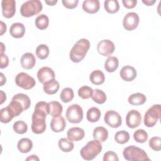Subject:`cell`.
<instances>
[{
    "label": "cell",
    "instance_id": "1",
    "mask_svg": "<svg viewBox=\"0 0 161 161\" xmlns=\"http://www.w3.org/2000/svg\"><path fill=\"white\" fill-rule=\"evenodd\" d=\"M49 114L48 103L45 101L38 102L31 116V130L35 134H42L46 129L45 118Z\"/></svg>",
    "mask_w": 161,
    "mask_h": 161
},
{
    "label": "cell",
    "instance_id": "2",
    "mask_svg": "<svg viewBox=\"0 0 161 161\" xmlns=\"http://www.w3.org/2000/svg\"><path fill=\"white\" fill-rule=\"evenodd\" d=\"M90 48V42L87 39L78 40L72 47L69 53L70 59L75 63L80 62L84 59Z\"/></svg>",
    "mask_w": 161,
    "mask_h": 161
},
{
    "label": "cell",
    "instance_id": "3",
    "mask_svg": "<svg viewBox=\"0 0 161 161\" xmlns=\"http://www.w3.org/2000/svg\"><path fill=\"white\" fill-rule=\"evenodd\" d=\"M103 148L101 142L94 139L89 142L80 151V154L82 158L86 160H93L99 153Z\"/></svg>",
    "mask_w": 161,
    "mask_h": 161
},
{
    "label": "cell",
    "instance_id": "4",
    "mask_svg": "<svg viewBox=\"0 0 161 161\" xmlns=\"http://www.w3.org/2000/svg\"><path fill=\"white\" fill-rule=\"evenodd\" d=\"M123 155L125 159L129 161L150 160L144 150L135 145H130L125 148Z\"/></svg>",
    "mask_w": 161,
    "mask_h": 161
},
{
    "label": "cell",
    "instance_id": "5",
    "mask_svg": "<svg viewBox=\"0 0 161 161\" xmlns=\"http://www.w3.org/2000/svg\"><path fill=\"white\" fill-rule=\"evenodd\" d=\"M43 9L42 3L38 0H29L21 5L20 14L23 17H31L39 14Z\"/></svg>",
    "mask_w": 161,
    "mask_h": 161
},
{
    "label": "cell",
    "instance_id": "6",
    "mask_svg": "<svg viewBox=\"0 0 161 161\" xmlns=\"http://www.w3.org/2000/svg\"><path fill=\"white\" fill-rule=\"evenodd\" d=\"M161 117L160 104H154L145 113L143 123L147 127L154 126Z\"/></svg>",
    "mask_w": 161,
    "mask_h": 161
},
{
    "label": "cell",
    "instance_id": "7",
    "mask_svg": "<svg viewBox=\"0 0 161 161\" xmlns=\"http://www.w3.org/2000/svg\"><path fill=\"white\" fill-rule=\"evenodd\" d=\"M65 116L69 122L71 123H79L83 119V110L80 106L74 104L69 106L66 111Z\"/></svg>",
    "mask_w": 161,
    "mask_h": 161
},
{
    "label": "cell",
    "instance_id": "8",
    "mask_svg": "<svg viewBox=\"0 0 161 161\" xmlns=\"http://www.w3.org/2000/svg\"><path fill=\"white\" fill-rule=\"evenodd\" d=\"M16 84L24 89L29 90L35 86V80L33 77L25 72L18 73L15 77Z\"/></svg>",
    "mask_w": 161,
    "mask_h": 161
},
{
    "label": "cell",
    "instance_id": "9",
    "mask_svg": "<svg viewBox=\"0 0 161 161\" xmlns=\"http://www.w3.org/2000/svg\"><path fill=\"white\" fill-rule=\"evenodd\" d=\"M140 18L137 13L135 12L128 13L123 20L124 28L127 31H132L136 29L139 24Z\"/></svg>",
    "mask_w": 161,
    "mask_h": 161
},
{
    "label": "cell",
    "instance_id": "10",
    "mask_svg": "<svg viewBox=\"0 0 161 161\" xmlns=\"http://www.w3.org/2000/svg\"><path fill=\"white\" fill-rule=\"evenodd\" d=\"M104 122L111 128H118L122 123L121 115L114 110H108L106 112L104 117Z\"/></svg>",
    "mask_w": 161,
    "mask_h": 161
},
{
    "label": "cell",
    "instance_id": "11",
    "mask_svg": "<svg viewBox=\"0 0 161 161\" xmlns=\"http://www.w3.org/2000/svg\"><path fill=\"white\" fill-rule=\"evenodd\" d=\"M114 50V44L109 40H101L98 43L97 46V50L98 53L104 57L110 56L113 53Z\"/></svg>",
    "mask_w": 161,
    "mask_h": 161
},
{
    "label": "cell",
    "instance_id": "12",
    "mask_svg": "<svg viewBox=\"0 0 161 161\" xmlns=\"http://www.w3.org/2000/svg\"><path fill=\"white\" fill-rule=\"evenodd\" d=\"M142 116L139 111L135 109L130 111L126 116V124L130 128H135L142 123Z\"/></svg>",
    "mask_w": 161,
    "mask_h": 161
},
{
    "label": "cell",
    "instance_id": "13",
    "mask_svg": "<svg viewBox=\"0 0 161 161\" xmlns=\"http://www.w3.org/2000/svg\"><path fill=\"white\" fill-rule=\"evenodd\" d=\"M1 8L3 16L6 18H11L16 13V2L14 0H3Z\"/></svg>",
    "mask_w": 161,
    "mask_h": 161
},
{
    "label": "cell",
    "instance_id": "14",
    "mask_svg": "<svg viewBox=\"0 0 161 161\" xmlns=\"http://www.w3.org/2000/svg\"><path fill=\"white\" fill-rule=\"evenodd\" d=\"M55 77L54 71L48 67H43L37 72V78L39 82L43 84L50 80L55 79Z\"/></svg>",
    "mask_w": 161,
    "mask_h": 161
},
{
    "label": "cell",
    "instance_id": "15",
    "mask_svg": "<svg viewBox=\"0 0 161 161\" xmlns=\"http://www.w3.org/2000/svg\"><path fill=\"white\" fill-rule=\"evenodd\" d=\"M119 75L123 80L130 82L136 78L137 72L133 67L131 65H125L121 69Z\"/></svg>",
    "mask_w": 161,
    "mask_h": 161
},
{
    "label": "cell",
    "instance_id": "16",
    "mask_svg": "<svg viewBox=\"0 0 161 161\" xmlns=\"http://www.w3.org/2000/svg\"><path fill=\"white\" fill-rule=\"evenodd\" d=\"M66 126V121L62 116L53 117L50 121V128L55 133H59L65 129Z\"/></svg>",
    "mask_w": 161,
    "mask_h": 161
},
{
    "label": "cell",
    "instance_id": "17",
    "mask_svg": "<svg viewBox=\"0 0 161 161\" xmlns=\"http://www.w3.org/2000/svg\"><path fill=\"white\" fill-rule=\"evenodd\" d=\"M20 63L23 69L27 70L31 69L36 64L35 57L32 53H25L21 56L20 58Z\"/></svg>",
    "mask_w": 161,
    "mask_h": 161
},
{
    "label": "cell",
    "instance_id": "18",
    "mask_svg": "<svg viewBox=\"0 0 161 161\" xmlns=\"http://www.w3.org/2000/svg\"><path fill=\"white\" fill-rule=\"evenodd\" d=\"M67 138L73 142H77L84 138L85 136L84 130L79 127H72L68 130L67 132Z\"/></svg>",
    "mask_w": 161,
    "mask_h": 161
},
{
    "label": "cell",
    "instance_id": "19",
    "mask_svg": "<svg viewBox=\"0 0 161 161\" xmlns=\"http://www.w3.org/2000/svg\"><path fill=\"white\" fill-rule=\"evenodd\" d=\"M100 8V3L98 0H85L82 3L83 10L89 14L97 13Z\"/></svg>",
    "mask_w": 161,
    "mask_h": 161
},
{
    "label": "cell",
    "instance_id": "20",
    "mask_svg": "<svg viewBox=\"0 0 161 161\" xmlns=\"http://www.w3.org/2000/svg\"><path fill=\"white\" fill-rule=\"evenodd\" d=\"M9 33L15 38H22L25 33V27L21 23H14L10 26Z\"/></svg>",
    "mask_w": 161,
    "mask_h": 161
},
{
    "label": "cell",
    "instance_id": "21",
    "mask_svg": "<svg viewBox=\"0 0 161 161\" xmlns=\"http://www.w3.org/2000/svg\"><path fill=\"white\" fill-rule=\"evenodd\" d=\"M60 87L59 82L55 80V79L50 80L43 84V89L44 92L49 95L55 94Z\"/></svg>",
    "mask_w": 161,
    "mask_h": 161
},
{
    "label": "cell",
    "instance_id": "22",
    "mask_svg": "<svg viewBox=\"0 0 161 161\" xmlns=\"http://www.w3.org/2000/svg\"><path fill=\"white\" fill-rule=\"evenodd\" d=\"M17 147L20 152L26 153L29 152L32 149L33 142L28 138H23L18 141Z\"/></svg>",
    "mask_w": 161,
    "mask_h": 161
},
{
    "label": "cell",
    "instance_id": "23",
    "mask_svg": "<svg viewBox=\"0 0 161 161\" xmlns=\"http://www.w3.org/2000/svg\"><path fill=\"white\" fill-rule=\"evenodd\" d=\"M108 137V131L103 126H97L93 130V138L101 142H105Z\"/></svg>",
    "mask_w": 161,
    "mask_h": 161
},
{
    "label": "cell",
    "instance_id": "24",
    "mask_svg": "<svg viewBox=\"0 0 161 161\" xmlns=\"http://www.w3.org/2000/svg\"><path fill=\"white\" fill-rule=\"evenodd\" d=\"M147 101L146 96L140 92L134 93L128 97V103L133 106H139L143 104Z\"/></svg>",
    "mask_w": 161,
    "mask_h": 161
},
{
    "label": "cell",
    "instance_id": "25",
    "mask_svg": "<svg viewBox=\"0 0 161 161\" xmlns=\"http://www.w3.org/2000/svg\"><path fill=\"white\" fill-rule=\"evenodd\" d=\"M90 81L94 85H101L105 80L104 73L100 70H93L89 75Z\"/></svg>",
    "mask_w": 161,
    "mask_h": 161
},
{
    "label": "cell",
    "instance_id": "26",
    "mask_svg": "<svg viewBox=\"0 0 161 161\" xmlns=\"http://www.w3.org/2000/svg\"><path fill=\"white\" fill-rule=\"evenodd\" d=\"M15 117L13 111L9 106L3 108L0 111V120L3 123H8Z\"/></svg>",
    "mask_w": 161,
    "mask_h": 161
},
{
    "label": "cell",
    "instance_id": "27",
    "mask_svg": "<svg viewBox=\"0 0 161 161\" xmlns=\"http://www.w3.org/2000/svg\"><path fill=\"white\" fill-rule=\"evenodd\" d=\"M48 103L49 106V114H50V116L52 117H57L61 115L63 108L59 102L53 101Z\"/></svg>",
    "mask_w": 161,
    "mask_h": 161
},
{
    "label": "cell",
    "instance_id": "28",
    "mask_svg": "<svg viewBox=\"0 0 161 161\" xmlns=\"http://www.w3.org/2000/svg\"><path fill=\"white\" fill-rule=\"evenodd\" d=\"M118 65L119 61L118 58L114 56H111L106 60L104 69L108 72H113L118 69Z\"/></svg>",
    "mask_w": 161,
    "mask_h": 161
},
{
    "label": "cell",
    "instance_id": "29",
    "mask_svg": "<svg viewBox=\"0 0 161 161\" xmlns=\"http://www.w3.org/2000/svg\"><path fill=\"white\" fill-rule=\"evenodd\" d=\"M101 111L96 107H92L89 108L86 113L87 119L91 123L97 122L101 117Z\"/></svg>",
    "mask_w": 161,
    "mask_h": 161
},
{
    "label": "cell",
    "instance_id": "30",
    "mask_svg": "<svg viewBox=\"0 0 161 161\" xmlns=\"http://www.w3.org/2000/svg\"><path fill=\"white\" fill-rule=\"evenodd\" d=\"M35 23L38 29L40 30H45L49 25L48 17L45 14H42L36 18Z\"/></svg>",
    "mask_w": 161,
    "mask_h": 161
},
{
    "label": "cell",
    "instance_id": "31",
    "mask_svg": "<svg viewBox=\"0 0 161 161\" xmlns=\"http://www.w3.org/2000/svg\"><path fill=\"white\" fill-rule=\"evenodd\" d=\"M105 10L111 14L117 13L119 9V5L117 0H106L104 2Z\"/></svg>",
    "mask_w": 161,
    "mask_h": 161
},
{
    "label": "cell",
    "instance_id": "32",
    "mask_svg": "<svg viewBox=\"0 0 161 161\" xmlns=\"http://www.w3.org/2000/svg\"><path fill=\"white\" fill-rule=\"evenodd\" d=\"M58 148L64 152H70L74 147V143L69 140L68 138H62L58 140Z\"/></svg>",
    "mask_w": 161,
    "mask_h": 161
},
{
    "label": "cell",
    "instance_id": "33",
    "mask_svg": "<svg viewBox=\"0 0 161 161\" xmlns=\"http://www.w3.org/2000/svg\"><path fill=\"white\" fill-rule=\"evenodd\" d=\"M91 98L96 103L99 104H102L104 103L107 99V97L105 92L99 89H96L93 90Z\"/></svg>",
    "mask_w": 161,
    "mask_h": 161
},
{
    "label": "cell",
    "instance_id": "34",
    "mask_svg": "<svg viewBox=\"0 0 161 161\" xmlns=\"http://www.w3.org/2000/svg\"><path fill=\"white\" fill-rule=\"evenodd\" d=\"M12 98L19 101L23 106L25 110L28 109L31 105L30 99L26 94L23 93H18L15 94Z\"/></svg>",
    "mask_w": 161,
    "mask_h": 161
},
{
    "label": "cell",
    "instance_id": "35",
    "mask_svg": "<svg viewBox=\"0 0 161 161\" xmlns=\"http://www.w3.org/2000/svg\"><path fill=\"white\" fill-rule=\"evenodd\" d=\"M130 140V134L125 130L117 131L114 135V140L119 144H125Z\"/></svg>",
    "mask_w": 161,
    "mask_h": 161
},
{
    "label": "cell",
    "instance_id": "36",
    "mask_svg": "<svg viewBox=\"0 0 161 161\" xmlns=\"http://www.w3.org/2000/svg\"><path fill=\"white\" fill-rule=\"evenodd\" d=\"M35 52L38 58L44 60L47 58L49 55V48L45 44H40L36 47Z\"/></svg>",
    "mask_w": 161,
    "mask_h": 161
},
{
    "label": "cell",
    "instance_id": "37",
    "mask_svg": "<svg viewBox=\"0 0 161 161\" xmlns=\"http://www.w3.org/2000/svg\"><path fill=\"white\" fill-rule=\"evenodd\" d=\"M74 96V93L72 89L70 87H65L62 89L60 94V98L64 103H69L71 101Z\"/></svg>",
    "mask_w": 161,
    "mask_h": 161
},
{
    "label": "cell",
    "instance_id": "38",
    "mask_svg": "<svg viewBox=\"0 0 161 161\" xmlns=\"http://www.w3.org/2000/svg\"><path fill=\"white\" fill-rule=\"evenodd\" d=\"M8 106L13 111L15 117L19 116L23 111H25V108L23 106L19 101L13 98L11 102L9 103V104H8Z\"/></svg>",
    "mask_w": 161,
    "mask_h": 161
},
{
    "label": "cell",
    "instance_id": "39",
    "mask_svg": "<svg viewBox=\"0 0 161 161\" xmlns=\"http://www.w3.org/2000/svg\"><path fill=\"white\" fill-rule=\"evenodd\" d=\"M148 133L143 129H138L133 133V138L136 142L143 143L148 140Z\"/></svg>",
    "mask_w": 161,
    "mask_h": 161
},
{
    "label": "cell",
    "instance_id": "40",
    "mask_svg": "<svg viewBox=\"0 0 161 161\" xmlns=\"http://www.w3.org/2000/svg\"><path fill=\"white\" fill-rule=\"evenodd\" d=\"M93 89L87 86H84L78 89V95L83 99H87L91 97Z\"/></svg>",
    "mask_w": 161,
    "mask_h": 161
},
{
    "label": "cell",
    "instance_id": "41",
    "mask_svg": "<svg viewBox=\"0 0 161 161\" xmlns=\"http://www.w3.org/2000/svg\"><path fill=\"white\" fill-rule=\"evenodd\" d=\"M13 130L18 134H24L28 130L27 124L23 121H15L13 126Z\"/></svg>",
    "mask_w": 161,
    "mask_h": 161
},
{
    "label": "cell",
    "instance_id": "42",
    "mask_svg": "<svg viewBox=\"0 0 161 161\" xmlns=\"http://www.w3.org/2000/svg\"><path fill=\"white\" fill-rule=\"evenodd\" d=\"M149 146L154 151L161 150V138L159 136H153L149 140Z\"/></svg>",
    "mask_w": 161,
    "mask_h": 161
},
{
    "label": "cell",
    "instance_id": "43",
    "mask_svg": "<svg viewBox=\"0 0 161 161\" xmlns=\"http://www.w3.org/2000/svg\"><path fill=\"white\" fill-rule=\"evenodd\" d=\"M103 161H108V160H113V161H118L119 158L118 157L117 154L113 151H108L104 154Z\"/></svg>",
    "mask_w": 161,
    "mask_h": 161
},
{
    "label": "cell",
    "instance_id": "44",
    "mask_svg": "<svg viewBox=\"0 0 161 161\" xmlns=\"http://www.w3.org/2000/svg\"><path fill=\"white\" fill-rule=\"evenodd\" d=\"M62 3L64 7L68 9H74L77 7L79 1L78 0H62Z\"/></svg>",
    "mask_w": 161,
    "mask_h": 161
},
{
    "label": "cell",
    "instance_id": "45",
    "mask_svg": "<svg viewBox=\"0 0 161 161\" xmlns=\"http://www.w3.org/2000/svg\"><path fill=\"white\" fill-rule=\"evenodd\" d=\"M123 6L127 9H132L135 8L137 4L136 0H123Z\"/></svg>",
    "mask_w": 161,
    "mask_h": 161
},
{
    "label": "cell",
    "instance_id": "46",
    "mask_svg": "<svg viewBox=\"0 0 161 161\" xmlns=\"http://www.w3.org/2000/svg\"><path fill=\"white\" fill-rule=\"evenodd\" d=\"M0 59H1L0 68L4 69V68L7 67L9 64V58H8V56L4 53H2L0 55Z\"/></svg>",
    "mask_w": 161,
    "mask_h": 161
},
{
    "label": "cell",
    "instance_id": "47",
    "mask_svg": "<svg viewBox=\"0 0 161 161\" xmlns=\"http://www.w3.org/2000/svg\"><path fill=\"white\" fill-rule=\"evenodd\" d=\"M6 29H7L6 25L1 21V33H0L1 36L3 35L4 34V33H5L6 31Z\"/></svg>",
    "mask_w": 161,
    "mask_h": 161
},
{
    "label": "cell",
    "instance_id": "48",
    "mask_svg": "<svg viewBox=\"0 0 161 161\" xmlns=\"http://www.w3.org/2000/svg\"><path fill=\"white\" fill-rule=\"evenodd\" d=\"M142 2L147 6H152L156 2V1L155 0H151V1L150 0H146V1L143 0Z\"/></svg>",
    "mask_w": 161,
    "mask_h": 161
},
{
    "label": "cell",
    "instance_id": "49",
    "mask_svg": "<svg viewBox=\"0 0 161 161\" xmlns=\"http://www.w3.org/2000/svg\"><path fill=\"white\" fill-rule=\"evenodd\" d=\"M0 75H1V86H3L4 85V84L6 83V79L5 76L4 75L3 73L1 72V73L0 74Z\"/></svg>",
    "mask_w": 161,
    "mask_h": 161
},
{
    "label": "cell",
    "instance_id": "50",
    "mask_svg": "<svg viewBox=\"0 0 161 161\" xmlns=\"http://www.w3.org/2000/svg\"><path fill=\"white\" fill-rule=\"evenodd\" d=\"M26 160H39V158L35 155H32L26 158Z\"/></svg>",
    "mask_w": 161,
    "mask_h": 161
},
{
    "label": "cell",
    "instance_id": "51",
    "mask_svg": "<svg viewBox=\"0 0 161 161\" xmlns=\"http://www.w3.org/2000/svg\"><path fill=\"white\" fill-rule=\"evenodd\" d=\"M1 104H2L6 99V94L3 91H1Z\"/></svg>",
    "mask_w": 161,
    "mask_h": 161
},
{
    "label": "cell",
    "instance_id": "52",
    "mask_svg": "<svg viewBox=\"0 0 161 161\" xmlns=\"http://www.w3.org/2000/svg\"><path fill=\"white\" fill-rule=\"evenodd\" d=\"M57 3V0L53 1H45V3L49 6H54Z\"/></svg>",
    "mask_w": 161,
    "mask_h": 161
},
{
    "label": "cell",
    "instance_id": "53",
    "mask_svg": "<svg viewBox=\"0 0 161 161\" xmlns=\"http://www.w3.org/2000/svg\"><path fill=\"white\" fill-rule=\"evenodd\" d=\"M1 54H2V53H4V50H5V47H4V44H3V43H1Z\"/></svg>",
    "mask_w": 161,
    "mask_h": 161
}]
</instances>
